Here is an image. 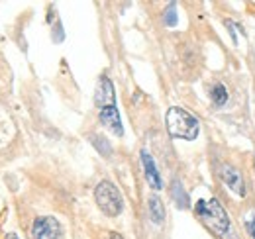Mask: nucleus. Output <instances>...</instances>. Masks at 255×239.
Segmentation results:
<instances>
[{"label":"nucleus","instance_id":"f257e3e1","mask_svg":"<svg viewBox=\"0 0 255 239\" xmlns=\"http://www.w3.org/2000/svg\"><path fill=\"white\" fill-rule=\"evenodd\" d=\"M194 214L196 218L220 239H226L232 234V224L230 218L226 214V210L222 208V204L216 198L210 200H198L194 206Z\"/></svg>","mask_w":255,"mask_h":239},{"label":"nucleus","instance_id":"f03ea898","mask_svg":"<svg viewBox=\"0 0 255 239\" xmlns=\"http://www.w3.org/2000/svg\"><path fill=\"white\" fill-rule=\"evenodd\" d=\"M165 123H167V131L177 137V139H187L192 141L198 137V120L192 116L189 110L185 108H179V106H171L167 110V116H165Z\"/></svg>","mask_w":255,"mask_h":239},{"label":"nucleus","instance_id":"7ed1b4c3","mask_svg":"<svg viewBox=\"0 0 255 239\" xmlns=\"http://www.w3.org/2000/svg\"><path fill=\"white\" fill-rule=\"evenodd\" d=\"M95 200L96 206L102 210L108 218H116L124 210V198L120 190L110 182V180H100L95 188Z\"/></svg>","mask_w":255,"mask_h":239},{"label":"nucleus","instance_id":"20e7f679","mask_svg":"<svg viewBox=\"0 0 255 239\" xmlns=\"http://www.w3.org/2000/svg\"><path fill=\"white\" fill-rule=\"evenodd\" d=\"M63 228L53 216H39L33 220L32 239H61Z\"/></svg>","mask_w":255,"mask_h":239},{"label":"nucleus","instance_id":"39448f33","mask_svg":"<svg viewBox=\"0 0 255 239\" xmlns=\"http://www.w3.org/2000/svg\"><path fill=\"white\" fill-rule=\"evenodd\" d=\"M95 104L100 110L102 108L116 106V90H114L112 81L106 75H102L98 79V85H96V92H95Z\"/></svg>","mask_w":255,"mask_h":239},{"label":"nucleus","instance_id":"423d86ee","mask_svg":"<svg viewBox=\"0 0 255 239\" xmlns=\"http://www.w3.org/2000/svg\"><path fill=\"white\" fill-rule=\"evenodd\" d=\"M220 179L226 184V188L238 196H246V182H244V177L242 173L232 167V165H222L220 167Z\"/></svg>","mask_w":255,"mask_h":239},{"label":"nucleus","instance_id":"0eeeda50","mask_svg":"<svg viewBox=\"0 0 255 239\" xmlns=\"http://www.w3.org/2000/svg\"><path fill=\"white\" fill-rule=\"evenodd\" d=\"M98 118H100V123L110 129L114 135L122 137L124 135V127H122V120H120V112L116 106H110V108H102L98 112Z\"/></svg>","mask_w":255,"mask_h":239},{"label":"nucleus","instance_id":"6e6552de","mask_svg":"<svg viewBox=\"0 0 255 239\" xmlns=\"http://www.w3.org/2000/svg\"><path fill=\"white\" fill-rule=\"evenodd\" d=\"M141 163H143V171H145V179L149 182V186H153L155 190L163 188V180H161V175L155 167V161L153 157L147 153L145 149H141Z\"/></svg>","mask_w":255,"mask_h":239},{"label":"nucleus","instance_id":"1a4fd4ad","mask_svg":"<svg viewBox=\"0 0 255 239\" xmlns=\"http://www.w3.org/2000/svg\"><path fill=\"white\" fill-rule=\"evenodd\" d=\"M171 196H173V200H175L177 208L185 210V208H189V206H191L189 194L185 192V188H183L181 180H173V184H171Z\"/></svg>","mask_w":255,"mask_h":239},{"label":"nucleus","instance_id":"9d476101","mask_svg":"<svg viewBox=\"0 0 255 239\" xmlns=\"http://www.w3.org/2000/svg\"><path fill=\"white\" fill-rule=\"evenodd\" d=\"M147 206H149V220L153 222V224H163V220H165V206H163V202H161L159 196H149V202H147Z\"/></svg>","mask_w":255,"mask_h":239},{"label":"nucleus","instance_id":"9b49d317","mask_svg":"<svg viewBox=\"0 0 255 239\" xmlns=\"http://www.w3.org/2000/svg\"><path fill=\"white\" fill-rule=\"evenodd\" d=\"M89 139H91V143L96 147V151H98V153H102L104 157H110V155H112V145H110V141H108L104 135L91 133V135H89Z\"/></svg>","mask_w":255,"mask_h":239},{"label":"nucleus","instance_id":"f8f14e48","mask_svg":"<svg viewBox=\"0 0 255 239\" xmlns=\"http://www.w3.org/2000/svg\"><path fill=\"white\" fill-rule=\"evenodd\" d=\"M210 96H212L214 106H224V104L228 102V90H226L224 85H214V87L210 89Z\"/></svg>","mask_w":255,"mask_h":239},{"label":"nucleus","instance_id":"ddd939ff","mask_svg":"<svg viewBox=\"0 0 255 239\" xmlns=\"http://www.w3.org/2000/svg\"><path fill=\"white\" fill-rule=\"evenodd\" d=\"M165 26H169V28H173V26H177V22H179V18H177V10H175V4H169L167 6V10H165Z\"/></svg>","mask_w":255,"mask_h":239},{"label":"nucleus","instance_id":"4468645a","mask_svg":"<svg viewBox=\"0 0 255 239\" xmlns=\"http://www.w3.org/2000/svg\"><path fill=\"white\" fill-rule=\"evenodd\" d=\"M246 230H248V234L255 239V218H252V220L246 222Z\"/></svg>","mask_w":255,"mask_h":239},{"label":"nucleus","instance_id":"2eb2a0df","mask_svg":"<svg viewBox=\"0 0 255 239\" xmlns=\"http://www.w3.org/2000/svg\"><path fill=\"white\" fill-rule=\"evenodd\" d=\"M108 238H110V239H124L122 236H120V234H116V232H112V234H110Z\"/></svg>","mask_w":255,"mask_h":239},{"label":"nucleus","instance_id":"dca6fc26","mask_svg":"<svg viewBox=\"0 0 255 239\" xmlns=\"http://www.w3.org/2000/svg\"><path fill=\"white\" fill-rule=\"evenodd\" d=\"M6 239H18V238H16V236H8Z\"/></svg>","mask_w":255,"mask_h":239}]
</instances>
